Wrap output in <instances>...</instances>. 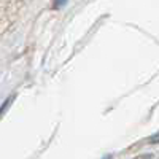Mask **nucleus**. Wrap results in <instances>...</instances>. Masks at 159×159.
<instances>
[{"label": "nucleus", "instance_id": "f257e3e1", "mask_svg": "<svg viewBox=\"0 0 159 159\" xmlns=\"http://www.w3.org/2000/svg\"><path fill=\"white\" fill-rule=\"evenodd\" d=\"M67 3V0H54V8H61Z\"/></svg>", "mask_w": 159, "mask_h": 159}, {"label": "nucleus", "instance_id": "f03ea898", "mask_svg": "<svg viewBox=\"0 0 159 159\" xmlns=\"http://www.w3.org/2000/svg\"><path fill=\"white\" fill-rule=\"evenodd\" d=\"M105 159H111V156H107V157H105Z\"/></svg>", "mask_w": 159, "mask_h": 159}]
</instances>
